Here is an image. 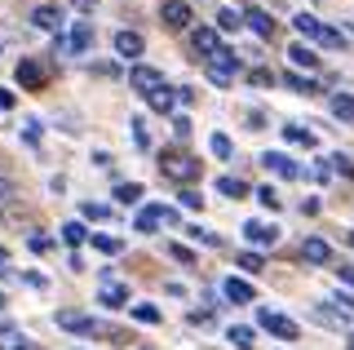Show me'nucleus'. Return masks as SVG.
Here are the masks:
<instances>
[{
    "label": "nucleus",
    "instance_id": "obj_1",
    "mask_svg": "<svg viewBox=\"0 0 354 350\" xmlns=\"http://www.w3.org/2000/svg\"><path fill=\"white\" fill-rule=\"evenodd\" d=\"M160 173L169 182H182V187H186V182L199 178V160L186 156V151H164V156H160Z\"/></svg>",
    "mask_w": 354,
    "mask_h": 350
},
{
    "label": "nucleus",
    "instance_id": "obj_2",
    "mask_svg": "<svg viewBox=\"0 0 354 350\" xmlns=\"http://www.w3.org/2000/svg\"><path fill=\"white\" fill-rule=\"evenodd\" d=\"M53 324L66 328V333H84V337H93V333H111V337H120L115 328H106L102 320H93V315H84V311H58V315H53Z\"/></svg>",
    "mask_w": 354,
    "mask_h": 350
},
{
    "label": "nucleus",
    "instance_id": "obj_3",
    "mask_svg": "<svg viewBox=\"0 0 354 350\" xmlns=\"http://www.w3.org/2000/svg\"><path fill=\"white\" fill-rule=\"evenodd\" d=\"M257 324H261L270 337H279V342H297V337H301V328H297L292 320H288V315L270 311V306H261V311H257Z\"/></svg>",
    "mask_w": 354,
    "mask_h": 350
},
{
    "label": "nucleus",
    "instance_id": "obj_4",
    "mask_svg": "<svg viewBox=\"0 0 354 350\" xmlns=\"http://www.w3.org/2000/svg\"><path fill=\"white\" fill-rule=\"evenodd\" d=\"M208 75H213L217 84H230V80L239 75V58H235L230 49H217L213 58H208Z\"/></svg>",
    "mask_w": 354,
    "mask_h": 350
},
{
    "label": "nucleus",
    "instance_id": "obj_5",
    "mask_svg": "<svg viewBox=\"0 0 354 350\" xmlns=\"http://www.w3.org/2000/svg\"><path fill=\"white\" fill-rule=\"evenodd\" d=\"M160 18H164V27H173V31H186L191 27V5H186V0H164L160 5Z\"/></svg>",
    "mask_w": 354,
    "mask_h": 350
},
{
    "label": "nucleus",
    "instance_id": "obj_6",
    "mask_svg": "<svg viewBox=\"0 0 354 350\" xmlns=\"http://www.w3.org/2000/svg\"><path fill=\"white\" fill-rule=\"evenodd\" d=\"M129 84H133V89H138V93H160L164 89V71H155V67H133L129 71Z\"/></svg>",
    "mask_w": 354,
    "mask_h": 350
},
{
    "label": "nucleus",
    "instance_id": "obj_7",
    "mask_svg": "<svg viewBox=\"0 0 354 350\" xmlns=\"http://www.w3.org/2000/svg\"><path fill=\"white\" fill-rule=\"evenodd\" d=\"M243 235H248V244H257V248H266V244H279V226L274 222H243Z\"/></svg>",
    "mask_w": 354,
    "mask_h": 350
},
{
    "label": "nucleus",
    "instance_id": "obj_8",
    "mask_svg": "<svg viewBox=\"0 0 354 350\" xmlns=\"http://www.w3.org/2000/svg\"><path fill=\"white\" fill-rule=\"evenodd\" d=\"M301 257L310 261V266H328V261H332V248H328V239H319V235H306V244H301Z\"/></svg>",
    "mask_w": 354,
    "mask_h": 350
},
{
    "label": "nucleus",
    "instance_id": "obj_9",
    "mask_svg": "<svg viewBox=\"0 0 354 350\" xmlns=\"http://www.w3.org/2000/svg\"><path fill=\"white\" fill-rule=\"evenodd\" d=\"M142 49H147V40H142L138 31H115V53L120 58H142Z\"/></svg>",
    "mask_w": 354,
    "mask_h": 350
},
{
    "label": "nucleus",
    "instance_id": "obj_10",
    "mask_svg": "<svg viewBox=\"0 0 354 350\" xmlns=\"http://www.w3.org/2000/svg\"><path fill=\"white\" fill-rule=\"evenodd\" d=\"M261 164H266L270 173H279V178H297V173H301V169H297L292 160L283 156V151H266V156H261Z\"/></svg>",
    "mask_w": 354,
    "mask_h": 350
},
{
    "label": "nucleus",
    "instance_id": "obj_11",
    "mask_svg": "<svg viewBox=\"0 0 354 350\" xmlns=\"http://www.w3.org/2000/svg\"><path fill=\"white\" fill-rule=\"evenodd\" d=\"M288 62H292V67H306V71H319V53L310 49V45H301V40L288 49Z\"/></svg>",
    "mask_w": 354,
    "mask_h": 350
},
{
    "label": "nucleus",
    "instance_id": "obj_12",
    "mask_svg": "<svg viewBox=\"0 0 354 350\" xmlns=\"http://www.w3.org/2000/svg\"><path fill=\"white\" fill-rule=\"evenodd\" d=\"M191 45H195L199 53H208V58H213V53L221 49V40H217L213 27H195V31H191Z\"/></svg>",
    "mask_w": 354,
    "mask_h": 350
},
{
    "label": "nucleus",
    "instance_id": "obj_13",
    "mask_svg": "<svg viewBox=\"0 0 354 350\" xmlns=\"http://www.w3.org/2000/svg\"><path fill=\"white\" fill-rule=\"evenodd\" d=\"M18 84L40 89V84H44V67H40V62H31V58H22V62H18Z\"/></svg>",
    "mask_w": 354,
    "mask_h": 350
},
{
    "label": "nucleus",
    "instance_id": "obj_14",
    "mask_svg": "<svg viewBox=\"0 0 354 350\" xmlns=\"http://www.w3.org/2000/svg\"><path fill=\"white\" fill-rule=\"evenodd\" d=\"M221 293H226L230 302H252V297H257V288H252L248 279H235V275H230L226 284H221Z\"/></svg>",
    "mask_w": 354,
    "mask_h": 350
},
{
    "label": "nucleus",
    "instance_id": "obj_15",
    "mask_svg": "<svg viewBox=\"0 0 354 350\" xmlns=\"http://www.w3.org/2000/svg\"><path fill=\"white\" fill-rule=\"evenodd\" d=\"M243 23L257 31L261 40H270V36H274V23H270V14H266V9H248V14H243Z\"/></svg>",
    "mask_w": 354,
    "mask_h": 350
},
{
    "label": "nucleus",
    "instance_id": "obj_16",
    "mask_svg": "<svg viewBox=\"0 0 354 350\" xmlns=\"http://www.w3.org/2000/svg\"><path fill=\"white\" fill-rule=\"evenodd\" d=\"M230 342H235V350H252V346H257V333H252V328L248 324H230Z\"/></svg>",
    "mask_w": 354,
    "mask_h": 350
},
{
    "label": "nucleus",
    "instance_id": "obj_17",
    "mask_svg": "<svg viewBox=\"0 0 354 350\" xmlns=\"http://www.w3.org/2000/svg\"><path fill=\"white\" fill-rule=\"evenodd\" d=\"M31 23H36L40 31H53V27L62 23V14H58V9H53V5H40L36 14H31Z\"/></svg>",
    "mask_w": 354,
    "mask_h": 350
},
{
    "label": "nucleus",
    "instance_id": "obj_18",
    "mask_svg": "<svg viewBox=\"0 0 354 350\" xmlns=\"http://www.w3.org/2000/svg\"><path fill=\"white\" fill-rule=\"evenodd\" d=\"M88 45H93V27H88V23H75V31H71V40H66V49L84 53Z\"/></svg>",
    "mask_w": 354,
    "mask_h": 350
},
{
    "label": "nucleus",
    "instance_id": "obj_19",
    "mask_svg": "<svg viewBox=\"0 0 354 350\" xmlns=\"http://www.w3.org/2000/svg\"><path fill=\"white\" fill-rule=\"evenodd\" d=\"M292 27L301 31V36H310V40H319V36H324V23H319L315 14H297V18H292Z\"/></svg>",
    "mask_w": 354,
    "mask_h": 350
},
{
    "label": "nucleus",
    "instance_id": "obj_20",
    "mask_svg": "<svg viewBox=\"0 0 354 350\" xmlns=\"http://www.w3.org/2000/svg\"><path fill=\"white\" fill-rule=\"evenodd\" d=\"M129 315H133L138 324H160V320H164V315H160V306H151V302H138V306H129Z\"/></svg>",
    "mask_w": 354,
    "mask_h": 350
},
{
    "label": "nucleus",
    "instance_id": "obj_21",
    "mask_svg": "<svg viewBox=\"0 0 354 350\" xmlns=\"http://www.w3.org/2000/svg\"><path fill=\"white\" fill-rule=\"evenodd\" d=\"M208 151H213L217 160H230V156H235V142H230L226 133H213V138H208Z\"/></svg>",
    "mask_w": 354,
    "mask_h": 350
},
{
    "label": "nucleus",
    "instance_id": "obj_22",
    "mask_svg": "<svg viewBox=\"0 0 354 350\" xmlns=\"http://www.w3.org/2000/svg\"><path fill=\"white\" fill-rule=\"evenodd\" d=\"M332 116H337V120H354V98L350 93H332Z\"/></svg>",
    "mask_w": 354,
    "mask_h": 350
},
{
    "label": "nucleus",
    "instance_id": "obj_23",
    "mask_svg": "<svg viewBox=\"0 0 354 350\" xmlns=\"http://www.w3.org/2000/svg\"><path fill=\"white\" fill-rule=\"evenodd\" d=\"M0 350H36V346H31V337H27V333H18V328H14V333L0 337Z\"/></svg>",
    "mask_w": 354,
    "mask_h": 350
},
{
    "label": "nucleus",
    "instance_id": "obj_24",
    "mask_svg": "<svg viewBox=\"0 0 354 350\" xmlns=\"http://www.w3.org/2000/svg\"><path fill=\"white\" fill-rule=\"evenodd\" d=\"M115 200L120 204H138L142 200V182H120V187H115Z\"/></svg>",
    "mask_w": 354,
    "mask_h": 350
},
{
    "label": "nucleus",
    "instance_id": "obj_25",
    "mask_svg": "<svg viewBox=\"0 0 354 350\" xmlns=\"http://www.w3.org/2000/svg\"><path fill=\"white\" fill-rule=\"evenodd\" d=\"M97 297H102V306H124V302H129V288H115V284H102V293H97Z\"/></svg>",
    "mask_w": 354,
    "mask_h": 350
},
{
    "label": "nucleus",
    "instance_id": "obj_26",
    "mask_svg": "<svg viewBox=\"0 0 354 350\" xmlns=\"http://www.w3.org/2000/svg\"><path fill=\"white\" fill-rule=\"evenodd\" d=\"M217 191H221V195H230V200H239V195H248V187H243L239 178H230V173H226V178H217Z\"/></svg>",
    "mask_w": 354,
    "mask_h": 350
},
{
    "label": "nucleus",
    "instance_id": "obj_27",
    "mask_svg": "<svg viewBox=\"0 0 354 350\" xmlns=\"http://www.w3.org/2000/svg\"><path fill=\"white\" fill-rule=\"evenodd\" d=\"M283 138H288V142H297V147H315V133H310V129H301V125H288V129H283Z\"/></svg>",
    "mask_w": 354,
    "mask_h": 350
},
{
    "label": "nucleus",
    "instance_id": "obj_28",
    "mask_svg": "<svg viewBox=\"0 0 354 350\" xmlns=\"http://www.w3.org/2000/svg\"><path fill=\"white\" fill-rule=\"evenodd\" d=\"M155 226H160V204H151L147 213H138V231H142V235H151Z\"/></svg>",
    "mask_w": 354,
    "mask_h": 350
},
{
    "label": "nucleus",
    "instance_id": "obj_29",
    "mask_svg": "<svg viewBox=\"0 0 354 350\" xmlns=\"http://www.w3.org/2000/svg\"><path fill=\"white\" fill-rule=\"evenodd\" d=\"M324 164H332L328 173H337V178H354V164H350V156H328Z\"/></svg>",
    "mask_w": 354,
    "mask_h": 350
},
{
    "label": "nucleus",
    "instance_id": "obj_30",
    "mask_svg": "<svg viewBox=\"0 0 354 350\" xmlns=\"http://www.w3.org/2000/svg\"><path fill=\"white\" fill-rule=\"evenodd\" d=\"M319 45H328V49H346L350 40H346V31H337V27H324V36H319Z\"/></svg>",
    "mask_w": 354,
    "mask_h": 350
},
{
    "label": "nucleus",
    "instance_id": "obj_31",
    "mask_svg": "<svg viewBox=\"0 0 354 350\" xmlns=\"http://www.w3.org/2000/svg\"><path fill=\"white\" fill-rule=\"evenodd\" d=\"M217 27L221 31H239L243 27V14H235V9H221V14H217Z\"/></svg>",
    "mask_w": 354,
    "mask_h": 350
},
{
    "label": "nucleus",
    "instance_id": "obj_32",
    "mask_svg": "<svg viewBox=\"0 0 354 350\" xmlns=\"http://www.w3.org/2000/svg\"><path fill=\"white\" fill-rule=\"evenodd\" d=\"M283 84H288V89H297V93H319L310 75H283Z\"/></svg>",
    "mask_w": 354,
    "mask_h": 350
},
{
    "label": "nucleus",
    "instance_id": "obj_33",
    "mask_svg": "<svg viewBox=\"0 0 354 350\" xmlns=\"http://www.w3.org/2000/svg\"><path fill=\"white\" fill-rule=\"evenodd\" d=\"M147 102L155 107V111H173V89H169V84H164V89H160V93H151Z\"/></svg>",
    "mask_w": 354,
    "mask_h": 350
},
{
    "label": "nucleus",
    "instance_id": "obj_34",
    "mask_svg": "<svg viewBox=\"0 0 354 350\" xmlns=\"http://www.w3.org/2000/svg\"><path fill=\"white\" fill-rule=\"evenodd\" d=\"M62 239H66V244H84V239H88V231H84L80 222H66V226H62Z\"/></svg>",
    "mask_w": 354,
    "mask_h": 350
},
{
    "label": "nucleus",
    "instance_id": "obj_35",
    "mask_svg": "<svg viewBox=\"0 0 354 350\" xmlns=\"http://www.w3.org/2000/svg\"><path fill=\"white\" fill-rule=\"evenodd\" d=\"M88 239H93V248H102V253H120V248H124L115 235H88Z\"/></svg>",
    "mask_w": 354,
    "mask_h": 350
},
{
    "label": "nucleus",
    "instance_id": "obj_36",
    "mask_svg": "<svg viewBox=\"0 0 354 350\" xmlns=\"http://www.w3.org/2000/svg\"><path fill=\"white\" fill-rule=\"evenodd\" d=\"M177 200H182V209H204V195H199V191H191V187H186L182 195H177Z\"/></svg>",
    "mask_w": 354,
    "mask_h": 350
},
{
    "label": "nucleus",
    "instance_id": "obj_37",
    "mask_svg": "<svg viewBox=\"0 0 354 350\" xmlns=\"http://www.w3.org/2000/svg\"><path fill=\"white\" fill-rule=\"evenodd\" d=\"M80 213L88 217V222H102V217H106V204H93V200H88V204H84Z\"/></svg>",
    "mask_w": 354,
    "mask_h": 350
},
{
    "label": "nucleus",
    "instance_id": "obj_38",
    "mask_svg": "<svg viewBox=\"0 0 354 350\" xmlns=\"http://www.w3.org/2000/svg\"><path fill=\"white\" fill-rule=\"evenodd\" d=\"M257 204H266V209H279V195H274V187H261L257 191Z\"/></svg>",
    "mask_w": 354,
    "mask_h": 350
},
{
    "label": "nucleus",
    "instance_id": "obj_39",
    "mask_svg": "<svg viewBox=\"0 0 354 350\" xmlns=\"http://www.w3.org/2000/svg\"><path fill=\"white\" fill-rule=\"evenodd\" d=\"M239 266H243V270H252V275H257V270L266 266V261H261L257 253H239Z\"/></svg>",
    "mask_w": 354,
    "mask_h": 350
},
{
    "label": "nucleus",
    "instance_id": "obj_40",
    "mask_svg": "<svg viewBox=\"0 0 354 350\" xmlns=\"http://www.w3.org/2000/svg\"><path fill=\"white\" fill-rule=\"evenodd\" d=\"M9 200H14V182L0 173V204H9Z\"/></svg>",
    "mask_w": 354,
    "mask_h": 350
},
{
    "label": "nucleus",
    "instance_id": "obj_41",
    "mask_svg": "<svg viewBox=\"0 0 354 350\" xmlns=\"http://www.w3.org/2000/svg\"><path fill=\"white\" fill-rule=\"evenodd\" d=\"M173 133H177V138H191V120L177 116V120H173Z\"/></svg>",
    "mask_w": 354,
    "mask_h": 350
},
{
    "label": "nucleus",
    "instance_id": "obj_42",
    "mask_svg": "<svg viewBox=\"0 0 354 350\" xmlns=\"http://www.w3.org/2000/svg\"><path fill=\"white\" fill-rule=\"evenodd\" d=\"M22 133H27V142H40V120H27V125H22Z\"/></svg>",
    "mask_w": 354,
    "mask_h": 350
},
{
    "label": "nucleus",
    "instance_id": "obj_43",
    "mask_svg": "<svg viewBox=\"0 0 354 350\" xmlns=\"http://www.w3.org/2000/svg\"><path fill=\"white\" fill-rule=\"evenodd\" d=\"M337 275H341V279H346V284H354V266H341V270H337Z\"/></svg>",
    "mask_w": 354,
    "mask_h": 350
},
{
    "label": "nucleus",
    "instance_id": "obj_44",
    "mask_svg": "<svg viewBox=\"0 0 354 350\" xmlns=\"http://www.w3.org/2000/svg\"><path fill=\"white\" fill-rule=\"evenodd\" d=\"M0 107H14V93L9 89H0Z\"/></svg>",
    "mask_w": 354,
    "mask_h": 350
},
{
    "label": "nucleus",
    "instance_id": "obj_45",
    "mask_svg": "<svg viewBox=\"0 0 354 350\" xmlns=\"http://www.w3.org/2000/svg\"><path fill=\"white\" fill-rule=\"evenodd\" d=\"M0 306H5V293H0Z\"/></svg>",
    "mask_w": 354,
    "mask_h": 350
},
{
    "label": "nucleus",
    "instance_id": "obj_46",
    "mask_svg": "<svg viewBox=\"0 0 354 350\" xmlns=\"http://www.w3.org/2000/svg\"><path fill=\"white\" fill-rule=\"evenodd\" d=\"M350 244H354V231H350Z\"/></svg>",
    "mask_w": 354,
    "mask_h": 350
},
{
    "label": "nucleus",
    "instance_id": "obj_47",
    "mask_svg": "<svg viewBox=\"0 0 354 350\" xmlns=\"http://www.w3.org/2000/svg\"><path fill=\"white\" fill-rule=\"evenodd\" d=\"M350 350H354V337H350Z\"/></svg>",
    "mask_w": 354,
    "mask_h": 350
}]
</instances>
